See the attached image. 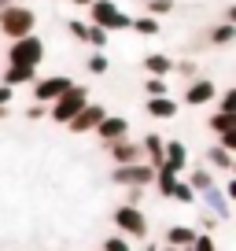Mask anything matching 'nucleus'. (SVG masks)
<instances>
[{
    "label": "nucleus",
    "mask_w": 236,
    "mask_h": 251,
    "mask_svg": "<svg viewBox=\"0 0 236 251\" xmlns=\"http://www.w3.org/2000/svg\"><path fill=\"white\" fill-rule=\"evenodd\" d=\"M26 33H37V11L30 4H8L0 11V37L19 41Z\"/></svg>",
    "instance_id": "obj_1"
},
{
    "label": "nucleus",
    "mask_w": 236,
    "mask_h": 251,
    "mask_svg": "<svg viewBox=\"0 0 236 251\" xmlns=\"http://www.w3.org/2000/svg\"><path fill=\"white\" fill-rule=\"evenodd\" d=\"M89 23L103 26L107 33H118V30H133V15H126L118 0H93V4H89Z\"/></svg>",
    "instance_id": "obj_2"
},
{
    "label": "nucleus",
    "mask_w": 236,
    "mask_h": 251,
    "mask_svg": "<svg viewBox=\"0 0 236 251\" xmlns=\"http://www.w3.org/2000/svg\"><path fill=\"white\" fill-rule=\"evenodd\" d=\"M8 63L15 67H37L45 63V37L41 33H26L19 41H8Z\"/></svg>",
    "instance_id": "obj_3"
},
{
    "label": "nucleus",
    "mask_w": 236,
    "mask_h": 251,
    "mask_svg": "<svg viewBox=\"0 0 236 251\" xmlns=\"http://www.w3.org/2000/svg\"><path fill=\"white\" fill-rule=\"evenodd\" d=\"M89 100H93L89 85H78V81H74L71 93H63L59 100L52 103V107H48V118H52V122H59V126H71V122H74V115H78V111L85 107Z\"/></svg>",
    "instance_id": "obj_4"
},
{
    "label": "nucleus",
    "mask_w": 236,
    "mask_h": 251,
    "mask_svg": "<svg viewBox=\"0 0 236 251\" xmlns=\"http://www.w3.org/2000/svg\"><path fill=\"white\" fill-rule=\"evenodd\" d=\"M115 229L122 236H129V240H148V218H144V211L141 207H133V203H122V207H115Z\"/></svg>",
    "instance_id": "obj_5"
},
{
    "label": "nucleus",
    "mask_w": 236,
    "mask_h": 251,
    "mask_svg": "<svg viewBox=\"0 0 236 251\" xmlns=\"http://www.w3.org/2000/svg\"><path fill=\"white\" fill-rule=\"evenodd\" d=\"M155 174H159V170L148 163V159L129 163V166H111V181H115V185H122V188H129V185L148 188V185H155Z\"/></svg>",
    "instance_id": "obj_6"
},
{
    "label": "nucleus",
    "mask_w": 236,
    "mask_h": 251,
    "mask_svg": "<svg viewBox=\"0 0 236 251\" xmlns=\"http://www.w3.org/2000/svg\"><path fill=\"white\" fill-rule=\"evenodd\" d=\"M30 89H33L30 96H33L37 103H48V107H52L63 93H71V89H74V81L67 78V74H45V78H37Z\"/></svg>",
    "instance_id": "obj_7"
},
{
    "label": "nucleus",
    "mask_w": 236,
    "mask_h": 251,
    "mask_svg": "<svg viewBox=\"0 0 236 251\" xmlns=\"http://www.w3.org/2000/svg\"><path fill=\"white\" fill-rule=\"evenodd\" d=\"M107 115H111V111L103 107V103L89 100L85 107H81L78 115H74V122L67 126V129H71V133H78V137H81V133H96V129H100V122H103V118H107Z\"/></svg>",
    "instance_id": "obj_8"
},
{
    "label": "nucleus",
    "mask_w": 236,
    "mask_h": 251,
    "mask_svg": "<svg viewBox=\"0 0 236 251\" xmlns=\"http://www.w3.org/2000/svg\"><path fill=\"white\" fill-rule=\"evenodd\" d=\"M218 100V85H214L211 78H196L189 81V85L181 89V103L185 107H207V103Z\"/></svg>",
    "instance_id": "obj_9"
},
{
    "label": "nucleus",
    "mask_w": 236,
    "mask_h": 251,
    "mask_svg": "<svg viewBox=\"0 0 236 251\" xmlns=\"http://www.w3.org/2000/svg\"><path fill=\"white\" fill-rule=\"evenodd\" d=\"M199 203H203V211L218 214L221 222H225V218H236V211H233V200H229V192L221 188V181H218V185H211L207 192H199Z\"/></svg>",
    "instance_id": "obj_10"
},
{
    "label": "nucleus",
    "mask_w": 236,
    "mask_h": 251,
    "mask_svg": "<svg viewBox=\"0 0 236 251\" xmlns=\"http://www.w3.org/2000/svg\"><path fill=\"white\" fill-rule=\"evenodd\" d=\"M107 155H111L115 166H129V163H141L144 159V148H141V141H133V137H122V141L107 144Z\"/></svg>",
    "instance_id": "obj_11"
},
{
    "label": "nucleus",
    "mask_w": 236,
    "mask_h": 251,
    "mask_svg": "<svg viewBox=\"0 0 236 251\" xmlns=\"http://www.w3.org/2000/svg\"><path fill=\"white\" fill-rule=\"evenodd\" d=\"M181 107H185V103L177 100V96H148V100H144V111H148V118H155V122H170V118H177Z\"/></svg>",
    "instance_id": "obj_12"
},
{
    "label": "nucleus",
    "mask_w": 236,
    "mask_h": 251,
    "mask_svg": "<svg viewBox=\"0 0 236 251\" xmlns=\"http://www.w3.org/2000/svg\"><path fill=\"white\" fill-rule=\"evenodd\" d=\"M122 137H129V118L126 115H107L100 122V129H96V141L107 148V144H115V141H122Z\"/></svg>",
    "instance_id": "obj_13"
},
{
    "label": "nucleus",
    "mask_w": 236,
    "mask_h": 251,
    "mask_svg": "<svg viewBox=\"0 0 236 251\" xmlns=\"http://www.w3.org/2000/svg\"><path fill=\"white\" fill-rule=\"evenodd\" d=\"M203 163L211 166L214 174H233V163H236V155H233V151H229L225 144L218 141V144H211V148L203 151Z\"/></svg>",
    "instance_id": "obj_14"
},
{
    "label": "nucleus",
    "mask_w": 236,
    "mask_h": 251,
    "mask_svg": "<svg viewBox=\"0 0 236 251\" xmlns=\"http://www.w3.org/2000/svg\"><path fill=\"white\" fill-rule=\"evenodd\" d=\"M166 166H170L173 174H185V170L192 166L189 144H185V141H177V137H173V141H166Z\"/></svg>",
    "instance_id": "obj_15"
},
{
    "label": "nucleus",
    "mask_w": 236,
    "mask_h": 251,
    "mask_svg": "<svg viewBox=\"0 0 236 251\" xmlns=\"http://www.w3.org/2000/svg\"><path fill=\"white\" fill-rule=\"evenodd\" d=\"M141 148H144V159H148L155 170H159V166H166V141L155 133V129L141 137Z\"/></svg>",
    "instance_id": "obj_16"
},
{
    "label": "nucleus",
    "mask_w": 236,
    "mask_h": 251,
    "mask_svg": "<svg viewBox=\"0 0 236 251\" xmlns=\"http://www.w3.org/2000/svg\"><path fill=\"white\" fill-rule=\"evenodd\" d=\"M41 74H37V67H15V63H8L4 67V85H11V89H23V85H33Z\"/></svg>",
    "instance_id": "obj_17"
},
{
    "label": "nucleus",
    "mask_w": 236,
    "mask_h": 251,
    "mask_svg": "<svg viewBox=\"0 0 236 251\" xmlns=\"http://www.w3.org/2000/svg\"><path fill=\"white\" fill-rule=\"evenodd\" d=\"M203 41L211 48H225V45H233V41H236V26L221 19V23H214L211 30H203Z\"/></svg>",
    "instance_id": "obj_18"
},
{
    "label": "nucleus",
    "mask_w": 236,
    "mask_h": 251,
    "mask_svg": "<svg viewBox=\"0 0 236 251\" xmlns=\"http://www.w3.org/2000/svg\"><path fill=\"white\" fill-rule=\"evenodd\" d=\"M173 63H177V59H170L166 52H148V55H144V71H148L151 78H170Z\"/></svg>",
    "instance_id": "obj_19"
},
{
    "label": "nucleus",
    "mask_w": 236,
    "mask_h": 251,
    "mask_svg": "<svg viewBox=\"0 0 236 251\" xmlns=\"http://www.w3.org/2000/svg\"><path fill=\"white\" fill-rule=\"evenodd\" d=\"M196 236H199V229H192V226H170L163 240H166V244H173V248H181V251H189Z\"/></svg>",
    "instance_id": "obj_20"
},
{
    "label": "nucleus",
    "mask_w": 236,
    "mask_h": 251,
    "mask_svg": "<svg viewBox=\"0 0 236 251\" xmlns=\"http://www.w3.org/2000/svg\"><path fill=\"white\" fill-rule=\"evenodd\" d=\"M189 185L196 188V192H207L211 185H218V177H214V170L203 163V166H192L189 170Z\"/></svg>",
    "instance_id": "obj_21"
},
{
    "label": "nucleus",
    "mask_w": 236,
    "mask_h": 251,
    "mask_svg": "<svg viewBox=\"0 0 236 251\" xmlns=\"http://www.w3.org/2000/svg\"><path fill=\"white\" fill-rule=\"evenodd\" d=\"M133 33H141V37H159L163 33V19H155V15H133Z\"/></svg>",
    "instance_id": "obj_22"
},
{
    "label": "nucleus",
    "mask_w": 236,
    "mask_h": 251,
    "mask_svg": "<svg viewBox=\"0 0 236 251\" xmlns=\"http://www.w3.org/2000/svg\"><path fill=\"white\" fill-rule=\"evenodd\" d=\"M177 177H181V174H173L170 166H159V174H155V188H159V196H163V200H173Z\"/></svg>",
    "instance_id": "obj_23"
},
{
    "label": "nucleus",
    "mask_w": 236,
    "mask_h": 251,
    "mask_svg": "<svg viewBox=\"0 0 236 251\" xmlns=\"http://www.w3.org/2000/svg\"><path fill=\"white\" fill-rule=\"evenodd\" d=\"M207 129H211V133H229V129H236V115L233 111H214L211 118H207Z\"/></svg>",
    "instance_id": "obj_24"
},
{
    "label": "nucleus",
    "mask_w": 236,
    "mask_h": 251,
    "mask_svg": "<svg viewBox=\"0 0 236 251\" xmlns=\"http://www.w3.org/2000/svg\"><path fill=\"white\" fill-rule=\"evenodd\" d=\"M85 71L89 74H96V78H103V74L111 71V59H107V52H89V59H85Z\"/></svg>",
    "instance_id": "obj_25"
},
{
    "label": "nucleus",
    "mask_w": 236,
    "mask_h": 251,
    "mask_svg": "<svg viewBox=\"0 0 236 251\" xmlns=\"http://www.w3.org/2000/svg\"><path fill=\"white\" fill-rule=\"evenodd\" d=\"M173 74H177L185 85H189V81H196V78H203V74H199V63H196V59H177V63H173Z\"/></svg>",
    "instance_id": "obj_26"
},
{
    "label": "nucleus",
    "mask_w": 236,
    "mask_h": 251,
    "mask_svg": "<svg viewBox=\"0 0 236 251\" xmlns=\"http://www.w3.org/2000/svg\"><path fill=\"white\" fill-rule=\"evenodd\" d=\"M107 41H111V33L103 30V26L89 23V37H85V45H89V48H96V52H107Z\"/></svg>",
    "instance_id": "obj_27"
},
{
    "label": "nucleus",
    "mask_w": 236,
    "mask_h": 251,
    "mask_svg": "<svg viewBox=\"0 0 236 251\" xmlns=\"http://www.w3.org/2000/svg\"><path fill=\"white\" fill-rule=\"evenodd\" d=\"M173 203H185V207H192V203H199V192L189 185V181H177V188H173Z\"/></svg>",
    "instance_id": "obj_28"
},
{
    "label": "nucleus",
    "mask_w": 236,
    "mask_h": 251,
    "mask_svg": "<svg viewBox=\"0 0 236 251\" xmlns=\"http://www.w3.org/2000/svg\"><path fill=\"white\" fill-rule=\"evenodd\" d=\"M173 0H148L144 4V15H155V19H166V15H173Z\"/></svg>",
    "instance_id": "obj_29"
},
{
    "label": "nucleus",
    "mask_w": 236,
    "mask_h": 251,
    "mask_svg": "<svg viewBox=\"0 0 236 251\" xmlns=\"http://www.w3.org/2000/svg\"><path fill=\"white\" fill-rule=\"evenodd\" d=\"M144 93L148 96H170V81L166 78H151L148 74V78H144Z\"/></svg>",
    "instance_id": "obj_30"
},
{
    "label": "nucleus",
    "mask_w": 236,
    "mask_h": 251,
    "mask_svg": "<svg viewBox=\"0 0 236 251\" xmlns=\"http://www.w3.org/2000/svg\"><path fill=\"white\" fill-rule=\"evenodd\" d=\"M100 251H133V244H129V236L115 233V236H107V240H103V248H100Z\"/></svg>",
    "instance_id": "obj_31"
},
{
    "label": "nucleus",
    "mask_w": 236,
    "mask_h": 251,
    "mask_svg": "<svg viewBox=\"0 0 236 251\" xmlns=\"http://www.w3.org/2000/svg\"><path fill=\"white\" fill-rule=\"evenodd\" d=\"M218 111H233V115H236V85L218 93Z\"/></svg>",
    "instance_id": "obj_32"
},
{
    "label": "nucleus",
    "mask_w": 236,
    "mask_h": 251,
    "mask_svg": "<svg viewBox=\"0 0 236 251\" xmlns=\"http://www.w3.org/2000/svg\"><path fill=\"white\" fill-rule=\"evenodd\" d=\"M67 30H71L74 41H85V37H89V19H71V23H67Z\"/></svg>",
    "instance_id": "obj_33"
},
{
    "label": "nucleus",
    "mask_w": 236,
    "mask_h": 251,
    "mask_svg": "<svg viewBox=\"0 0 236 251\" xmlns=\"http://www.w3.org/2000/svg\"><path fill=\"white\" fill-rule=\"evenodd\" d=\"M189 251H218V244H214V236L211 233H199L196 240H192V248Z\"/></svg>",
    "instance_id": "obj_34"
},
{
    "label": "nucleus",
    "mask_w": 236,
    "mask_h": 251,
    "mask_svg": "<svg viewBox=\"0 0 236 251\" xmlns=\"http://www.w3.org/2000/svg\"><path fill=\"white\" fill-rule=\"evenodd\" d=\"M26 118H30V122H41V118H48V103H37V100H33L30 107H26Z\"/></svg>",
    "instance_id": "obj_35"
},
{
    "label": "nucleus",
    "mask_w": 236,
    "mask_h": 251,
    "mask_svg": "<svg viewBox=\"0 0 236 251\" xmlns=\"http://www.w3.org/2000/svg\"><path fill=\"white\" fill-rule=\"evenodd\" d=\"M218 214H211V211H203V214H199V233H214V226H218Z\"/></svg>",
    "instance_id": "obj_36"
},
{
    "label": "nucleus",
    "mask_w": 236,
    "mask_h": 251,
    "mask_svg": "<svg viewBox=\"0 0 236 251\" xmlns=\"http://www.w3.org/2000/svg\"><path fill=\"white\" fill-rule=\"evenodd\" d=\"M141 200H144V188H141V185H129V188H126V203L141 207Z\"/></svg>",
    "instance_id": "obj_37"
},
{
    "label": "nucleus",
    "mask_w": 236,
    "mask_h": 251,
    "mask_svg": "<svg viewBox=\"0 0 236 251\" xmlns=\"http://www.w3.org/2000/svg\"><path fill=\"white\" fill-rule=\"evenodd\" d=\"M11 100H15V89L0 81V107H11Z\"/></svg>",
    "instance_id": "obj_38"
},
{
    "label": "nucleus",
    "mask_w": 236,
    "mask_h": 251,
    "mask_svg": "<svg viewBox=\"0 0 236 251\" xmlns=\"http://www.w3.org/2000/svg\"><path fill=\"white\" fill-rule=\"evenodd\" d=\"M218 141H221V144H225V148H229V151H233V155H236V129H229V133H221Z\"/></svg>",
    "instance_id": "obj_39"
},
{
    "label": "nucleus",
    "mask_w": 236,
    "mask_h": 251,
    "mask_svg": "<svg viewBox=\"0 0 236 251\" xmlns=\"http://www.w3.org/2000/svg\"><path fill=\"white\" fill-rule=\"evenodd\" d=\"M225 192H229V200L236 203V174H229V181H225Z\"/></svg>",
    "instance_id": "obj_40"
},
{
    "label": "nucleus",
    "mask_w": 236,
    "mask_h": 251,
    "mask_svg": "<svg viewBox=\"0 0 236 251\" xmlns=\"http://www.w3.org/2000/svg\"><path fill=\"white\" fill-rule=\"evenodd\" d=\"M221 19H225V23H233V26H236V4H225V15H221Z\"/></svg>",
    "instance_id": "obj_41"
},
{
    "label": "nucleus",
    "mask_w": 236,
    "mask_h": 251,
    "mask_svg": "<svg viewBox=\"0 0 236 251\" xmlns=\"http://www.w3.org/2000/svg\"><path fill=\"white\" fill-rule=\"evenodd\" d=\"M141 251H163V244H155V240H144V244H141Z\"/></svg>",
    "instance_id": "obj_42"
},
{
    "label": "nucleus",
    "mask_w": 236,
    "mask_h": 251,
    "mask_svg": "<svg viewBox=\"0 0 236 251\" xmlns=\"http://www.w3.org/2000/svg\"><path fill=\"white\" fill-rule=\"evenodd\" d=\"M71 4H78V8H89V4H93V0H71Z\"/></svg>",
    "instance_id": "obj_43"
},
{
    "label": "nucleus",
    "mask_w": 236,
    "mask_h": 251,
    "mask_svg": "<svg viewBox=\"0 0 236 251\" xmlns=\"http://www.w3.org/2000/svg\"><path fill=\"white\" fill-rule=\"evenodd\" d=\"M11 115V107H0V122H4V118H8Z\"/></svg>",
    "instance_id": "obj_44"
},
{
    "label": "nucleus",
    "mask_w": 236,
    "mask_h": 251,
    "mask_svg": "<svg viewBox=\"0 0 236 251\" xmlns=\"http://www.w3.org/2000/svg\"><path fill=\"white\" fill-rule=\"evenodd\" d=\"M8 4H19V0H0V11H4V8H8Z\"/></svg>",
    "instance_id": "obj_45"
},
{
    "label": "nucleus",
    "mask_w": 236,
    "mask_h": 251,
    "mask_svg": "<svg viewBox=\"0 0 236 251\" xmlns=\"http://www.w3.org/2000/svg\"><path fill=\"white\" fill-rule=\"evenodd\" d=\"M163 251H181V248H173V244H163Z\"/></svg>",
    "instance_id": "obj_46"
},
{
    "label": "nucleus",
    "mask_w": 236,
    "mask_h": 251,
    "mask_svg": "<svg viewBox=\"0 0 236 251\" xmlns=\"http://www.w3.org/2000/svg\"><path fill=\"white\" fill-rule=\"evenodd\" d=\"M233 174H236V163H233Z\"/></svg>",
    "instance_id": "obj_47"
},
{
    "label": "nucleus",
    "mask_w": 236,
    "mask_h": 251,
    "mask_svg": "<svg viewBox=\"0 0 236 251\" xmlns=\"http://www.w3.org/2000/svg\"><path fill=\"white\" fill-rule=\"evenodd\" d=\"M19 4H26V0H19Z\"/></svg>",
    "instance_id": "obj_48"
},
{
    "label": "nucleus",
    "mask_w": 236,
    "mask_h": 251,
    "mask_svg": "<svg viewBox=\"0 0 236 251\" xmlns=\"http://www.w3.org/2000/svg\"><path fill=\"white\" fill-rule=\"evenodd\" d=\"M141 4H148V0H141Z\"/></svg>",
    "instance_id": "obj_49"
}]
</instances>
